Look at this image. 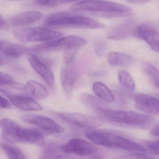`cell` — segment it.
<instances>
[{
  "instance_id": "obj_9",
  "label": "cell",
  "mask_w": 159,
  "mask_h": 159,
  "mask_svg": "<svg viewBox=\"0 0 159 159\" xmlns=\"http://www.w3.org/2000/svg\"><path fill=\"white\" fill-rule=\"evenodd\" d=\"M26 122L37 126L46 131L52 133H61L65 131L64 127L58 124L52 119L44 116L36 115H27L22 117Z\"/></svg>"
},
{
  "instance_id": "obj_39",
  "label": "cell",
  "mask_w": 159,
  "mask_h": 159,
  "mask_svg": "<svg viewBox=\"0 0 159 159\" xmlns=\"http://www.w3.org/2000/svg\"><path fill=\"white\" fill-rule=\"evenodd\" d=\"M11 1H16V0H11Z\"/></svg>"
},
{
  "instance_id": "obj_38",
  "label": "cell",
  "mask_w": 159,
  "mask_h": 159,
  "mask_svg": "<svg viewBox=\"0 0 159 159\" xmlns=\"http://www.w3.org/2000/svg\"><path fill=\"white\" fill-rule=\"evenodd\" d=\"M151 153H152V154H154V155H159V150L154 151V152H151Z\"/></svg>"
},
{
  "instance_id": "obj_28",
  "label": "cell",
  "mask_w": 159,
  "mask_h": 159,
  "mask_svg": "<svg viewBox=\"0 0 159 159\" xmlns=\"http://www.w3.org/2000/svg\"><path fill=\"white\" fill-rule=\"evenodd\" d=\"M8 86L22 89H24V86L15 82L11 75L2 72H0V86Z\"/></svg>"
},
{
  "instance_id": "obj_3",
  "label": "cell",
  "mask_w": 159,
  "mask_h": 159,
  "mask_svg": "<svg viewBox=\"0 0 159 159\" xmlns=\"http://www.w3.org/2000/svg\"><path fill=\"white\" fill-rule=\"evenodd\" d=\"M97 112L105 120L110 123L129 128H147L154 120L151 116L131 111L102 108L97 110Z\"/></svg>"
},
{
  "instance_id": "obj_15",
  "label": "cell",
  "mask_w": 159,
  "mask_h": 159,
  "mask_svg": "<svg viewBox=\"0 0 159 159\" xmlns=\"http://www.w3.org/2000/svg\"><path fill=\"white\" fill-rule=\"evenodd\" d=\"M18 143L43 146L45 139L42 134L36 129L25 128L20 126L18 132Z\"/></svg>"
},
{
  "instance_id": "obj_36",
  "label": "cell",
  "mask_w": 159,
  "mask_h": 159,
  "mask_svg": "<svg viewBox=\"0 0 159 159\" xmlns=\"http://www.w3.org/2000/svg\"><path fill=\"white\" fill-rule=\"evenodd\" d=\"M149 1L150 0H128L129 2L134 4L144 3Z\"/></svg>"
},
{
  "instance_id": "obj_24",
  "label": "cell",
  "mask_w": 159,
  "mask_h": 159,
  "mask_svg": "<svg viewBox=\"0 0 159 159\" xmlns=\"http://www.w3.org/2000/svg\"><path fill=\"white\" fill-rule=\"evenodd\" d=\"M78 99L83 105L93 110H98L105 108L103 103L93 95L86 93H82L78 95Z\"/></svg>"
},
{
  "instance_id": "obj_10",
  "label": "cell",
  "mask_w": 159,
  "mask_h": 159,
  "mask_svg": "<svg viewBox=\"0 0 159 159\" xmlns=\"http://www.w3.org/2000/svg\"><path fill=\"white\" fill-rule=\"evenodd\" d=\"M136 108L149 115H159V99L143 93H135L132 95Z\"/></svg>"
},
{
  "instance_id": "obj_4",
  "label": "cell",
  "mask_w": 159,
  "mask_h": 159,
  "mask_svg": "<svg viewBox=\"0 0 159 159\" xmlns=\"http://www.w3.org/2000/svg\"><path fill=\"white\" fill-rule=\"evenodd\" d=\"M93 141L96 145L108 148L141 153L148 151L139 144L114 132L105 130H97L93 134Z\"/></svg>"
},
{
  "instance_id": "obj_21",
  "label": "cell",
  "mask_w": 159,
  "mask_h": 159,
  "mask_svg": "<svg viewBox=\"0 0 159 159\" xmlns=\"http://www.w3.org/2000/svg\"><path fill=\"white\" fill-rule=\"evenodd\" d=\"M64 153L61 146L55 143H50L43 149L39 159H62Z\"/></svg>"
},
{
  "instance_id": "obj_8",
  "label": "cell",
  "mask_w": 159,
  "mask_h": 159,
  "mask_svg": "<svg viewBox=\"0 0 159 159\" xmlns=\"http://www.w3.org/2000/svg\"><path fill=\"white\" fill-rule=\"evenodd\" d=\"M62 151L66 154H72L77 156H90L98 151V148L89 142L79 138H74L67 143L61 146Z\"/></svg>"
},
{
  "instance_id": "obj_17",
  "label": "cell",
  "mask_w": 159,
  "mask_h": 159,
  "mask_svg": "<svg viewBox=\"0 0 159 159\" xmlns=\"http://www.w3.org/2000/svg\"><path fill=\"white\" fill-rule=\"evenodd\" d=\"M43 16V14L38 11H25L11 17L9 22L13 27H24L38 21Z\"/></svg>"
},
{
  "instance_id": "obj_25",
  "label": "cell",
  "mask_w": 159,
  "mask_h": 159,
  "mask_svg": "<svg viewBox=\"0 0 159 159\" xmlns=\"http://www.w3.org/2000/svg\"><path fill=\"white\" fill-rule=\"evenodd\" d=\"M119 81L125 89L129 90L134 91L135 89V83L132 75L125 70H121L118 73Z\"/></svg>"
},
{
  "instance_id": "obj_18",
  "label": "cell",
  "mask_w": 159,
  "mask_h": 159,
  "mask_svg": "<svg viewBox=\"0 0 159 159\" xmlns=\"http://www.w3.org/2000/svg\"><path fill=\"white\" fill-rule=\"evenodd\" d=\"M0 51L8 57H17L29 51V48L20 44L0 40Z\"/></svg>"
},
{
  "instance_id": "obj_13",
  "label": "cell",
  "mask_w": 159,
  "mask_h": 159,
  "mask_svg": "<svg viewBox=\"0 0 159 159\" xmlns=\"http://www.w3.org/2000/svg\"><path fill=\"white\" fill-rule=\"evenodd\" d=\"M134 34L144 40L155 52H159V33L152 27L145 25H140L134 31Z\"/></svg>"
},
{
  "instance_id": "obj_31",
  "label": "cell",
  "mask_w": 159,
  "mask_h": 159,
  "mask_svg": "<svg viewBox=\"0 0 159 159\" xmlns=\"http://www.w3.org/2000/svg\"><path fill=\"white\" fill-rule=\"evenodd\" d=\"M94 49L95 54L98 56L104 55L106 51V44L104 41L99 40L94 43Z\"/></svg>"
},
{
  "instance_id": "obj_22",
  "label": "cell",
  "mask_w": 159,
  "mask_h": 159,
  "mask_svg": "<svg viewBox=\"0 0 159 159\" xmlns=\"http://www.w3.org/2000/svg\"><path fill=\"white\" fill-rule=\"evenodd\" d=\"M93 90L100 99L107 103H113L115 97L111 90L104 83L101 82H94L93 85Z\"/></svg>"
},
{
  "instance_id": "obj_26",
  "label": "cell",
  "mask_w": 159,
  "mask_h": 159,
  "mask_svg": "<svg viewBox=\"0 0 159 159\" xmlns=\"http://www.w3.org/2000/svg\"><path fill=\"white\" fill-rule=\"evenodd\" d=\"M0 148L9 159H26L21 150L16 147L7 144H1Z\"/></svg>"
},
{
  "instance_id": "obj_14",
  "label": "cell",
  "mask_w": 159,
  "mask_h": 159,
  "mask_svg": "<svg viewBox=\"0 0 159 159\" xmlns=\"http://www.w3.org/2000/svg\"><path fill=\"white\" fill-rule=\"evenodd\" d=\"M76 78V68L74 64H66L60 74L61 87L66 95H71Z\"/></svg>"
},
{
  "instance_id": "obj_30",
  "label": "cell",
  "mask_w": 159,
  "mask_h": 159,
  "mask_svg": "<svg viewBox=\"0 0 159 159\" xmlns=\"http://www.w3.org/2000/svg\"><path fill=\"white\" fill-rule=\"evenodd\" d=\"M78 48H73L67 49L64 51L63 54V61L65 64H70L74 60L76 53L78 51Z\"/></svg>"
},
{
  "instance_id": "obj_12",
  "label": "cell",
  "mask_w": 159,
  "mask_h": 159,
  "mask_svg": "<svg viewBox=\"0 0 159 159\" xmlns=\"http://www.w3.org/2000/svg\"><path fill=\"white\" fill-rule=\"evenodd\" d=\"M28 60L34 71L44 80L49 87L54 88L55 76L49 67L34 54H30L28 57Z\"/></svg>"
},
{
  "instance_id": "obj_5",
  "label": "cell",
  "mask_w": 159,
  "mask_h": 159,
  "mask_svg": "<svg viewBox=\"0 0 159 159\" xmlns=\"http://www.w3.org/2000/svg\"><path fill=\"white\" fill-rule=\"evenodd\" d=\"M13 33L15 38L22 43L50 42L63 35L60 32L40 27L19 28L14 30Z\"/></svg>"
},
{
  "instance_id": "obj_2",
  "label": "cell",
  "mask_w": 159,
  "mask_h": 159,
  "mask_svg": "<svg viewBox=\"0 0 159 159\" xmlns=\"http://www.w3.org/2000/svg\"><path fill=\"white\" fill-rule=\"evenodd\" d=\"M47 28L102 29L105 25L98 20L79 14L68 12L54 13L44 21Z\"/></svg>"
},
{
  "instance_id": "obj_7",
  "label": "cell",
  "mask_w": 159,
  "mask_h": 159,
  "mask_svg": "<svg viewBox=\"0 0 159 159\" xmlns=\"http://www.w3.org/2000/svg\"><path fill=\"white\" fill-rule=\"evenodd\" d=\"M58 117L72 125L86 129H94L102 125V118L92 115L72 112H54Z\"/></svg>"
},
{
  "instance_id": "obj_34",
  "label": "cell",
  "mask_w": 159,
  "mask_h": 159,
  "mask_svg": "<svg viewBox=\"0 0 159 159\" xmlns=\"http://www.w3.org/2000/svg\"><path fill=\"white\" fill-rule=\"evenodd\" d=\"M11 107L10 103L7 99L0 95V108H9Z\"/></svg>"
},
{
  "instance_id": "obj_40",
  "label": "cell",
  "mask_w": 159,
  "mask_h": 159,
  "mask_svg": "<svg viewBox=\"0 0 159 159\" xmlns=\"http://www.w3.org/2000/svg\"></svg>"
},
{
  "instance_id": "obj_1",
  "label": "cell",
  "mask_w": 159,
  "mask_h": 159,
  "mask_svg": "<svg viewBox=\"0 0 159 159\" xmlns=\"http://www.w3.org/2000/svg\"><path fill=\"white\" fill-rule=\"evenodd\" d=\"M71 9L108 18L127 16L133 14L132 8L125 5L104 0L82 1L72 5Z\"/></svg>"
},
{
  "instance_id": "obj_19",
  "label": "cell",
  "mask_w": 159,
  "mask_h": 159,
  "mask_svg": "<svg viewBox=\"0 0 159 159\" xmlns=\"http://www.w3.org/2000/svg\"><path fill=\"white\" fill-rule=\"evenodd\" d=\"M24 90L33 98L42 100L48 97V90L43 84L34 80H30L24 86Z\"/></svg>"
},
{
  "instance_id": "obj_29",
  "label": "cell",
  "mask_w": 159,
  "mask_h": 159,
  "mask_svg": "<svg viewBox=\"0 0 159 159\" xmlns=\"http://www.w3.org/2000/svg\"><path fill=\"white\" fill-rule=\"evenodd\" d=\"M76 1L78 0H34L36 4L47 7H54Z\"/></svg>"
},
{
  "instance_id": "obj_16",
  "label": "cell",
  "mask_w": 159,
  "mask_h": 159,
  "mask_svg": "<svg viewBox=\"0 0 159 159\" xmlns=\"http://www.w3.org/2000/svg\"><path fill=\"white\" fill-rule=\"evenodd\" d=\"M20 127L12 120L3 118L0 120V128L2 130V138L4 141L10 143H18V132Z\"/></svg>"
},
{
  "instance_id": "obj_37",
  "label": "cell",
  "mask_w": 159,
  "mask_h": 159,
  "mask_svg": "<svg viewBox=\"0 0 159 159\" xmlns=\"http://www.w3.org/2000/svg\"><path fill=\"white\" fill-rule=\"evenodd\" d=\"M6 61L2 57L0 56V66H1V65H3V64L5 63Z\"/></svg>"
},
{
  "instance_id": "obj_11",
  "label": "cell",
  "mask_w": 159,
  "mask_h": 159,
  "mask_svg": "<svg viewBox=\"0 0 159 159\" xmlns=\"http://www.w3.org/2000/svg\"><path fill=\"white\" fill-rule=\"evenodd\" d=\"M11 102V103L17 109L24 111H36L43 110V107L34 99L25 95L12 94L7 91L1 89Z\"/></svg>"
},
{
  "instance_id": "obj_33",
  "label": "cell",
  "mask_w": 159,
  "mask_h": 159,
  "mask_svg": "<svg viewBox=\"0 0 159 159\" xmlns=\"http://www.w3.org/2000/svg\"><path fill=\"white\" fill-rule=\"evenodd\" d=\"M144 144L147 148L149 149L151 152L159 150V140L152 142H145Z\"/></svg>"
},
{
  "instance_id": "obj_23",
  "label": "cell",
  "mask_w": 159,
  "mask_h": 159,
  "mask_svg": "<svg viewBox=\"0 0 159 159\" xmlns=\"http://www.w3.org/2000/svg\"><path fill=\"white\" fill-rule=\"evenodd\" d=\"M132 33L134 34V31H132L129 24L128 23L120 24L110 31L107 38L110 40H121L127 38Z\"/></svg>"
},
{
  "instance_id": "obj_32",
  "label": "cell",
  "mask_w": 159,
  "mask_h": 159,
  "mask_svg": "<svg viewBox=\"0 0 159 159\" xmlns=\"http://www.w3.org/2000/svg\"><path fill=\"white\" fill-rule=\"evenodd\" d=\"M119 159H157L145 155L141 152H135L129 155L123 156Z\"/></svg>"
},
{
  "instance_id": "obj_35",
  "label": "cell",
  "mask_w": 159,
  "mask_h": 159,
  "mask_svg": "<svg viewBox=\"0 0 159 159\" xmlns=\"http://www.w3.org/2000/svg\"><path fill=\"white\" fill-rule=\"evenodd\" d=\"M151 134L156 136L159 137V124L157 125L151 131Z\"/></svg>"
},
{
  "instance_id": "obj_6",
  "label": "cell",
  "mask_w": 159,
  "mask_h": 159,
  "mask_svg": "<svg viewBox=\"0 0 159 159\" xmlns=\"http://www.w3.org/2000/svg\"><path fill=\"white\" fill-rule=\"evenodd\" d=\"M87 43L84 38L75 35L62 37L56 40L45 42L29 48V51L39 53L54 50H64L71 48H79Z\"/></svg>"
},
{
  "instance_id": "obj_20",
  "label": "cell",
  "mask_w": 159,
  "mask_h": 159,
  "mask_svg": "<svg viewBox=\"0 0 159 159\" xmlns=\"http://www.w3.org/2000/svg\"><path fill=\"white\" fill-rule=\"evenodd\" d=\"M107 59L109 64L113 66H127L134 61V58L128 54L113 51L107 54Z\"/></svg>"
},
{
  "instance_id": "obj_27",
  "label": "cell",
  "mask_w": 159,
  "mask_h": 159,
  "mask_svg": "<svg viewBox=\"0 0 159 159\" xmlns=\"http://www.w3.org/2000/svg\"><path fill=\"white\" fill-rule=\"evenodd\" d=\"M142 68L144 72L152 80L155 86L159 88V70L152 64L146 61L142 62Z\"/></svg>"
}]
</instances>
